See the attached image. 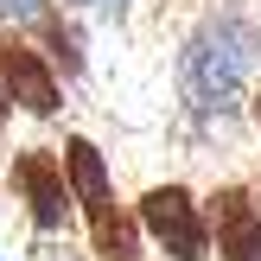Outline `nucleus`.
<instances>
[{
	"mask_svg": "<svg viewBox=\"0 0 261 261\" xmlns=\"http://www.w3.org/2000/svg\"><path fill=\"white\" fill-rule=\"evenodd\" d=\"M58 153H64V172H70V191H76V204H83V217H89V211H102V204H115V185H109V160L96 153V140L70 134Z\"/></svg>",
	"mask_w": 261,
	"mask_h": 261,
	"instance_id": "0eeeda50",
	"label": "nucleus"
},
{
	"mask_svg": "<svg viewBox=\"0 0 261 261\" xmlns=\"http://www.w3.org/2000/svg\"><path fill=\"white\" fill-rule=\"evenodd\" d=\"M83 7H102V13H115V7H127V0H83Z\"/></svg>",
	"mask_w": 261,
	"mask_h": 261,
	"instance_id": "9d476101",
	"label": "nucleus"
},
{
	"mask_svg": "<svg viewBox=\"0 0 261 261\" xmlns=\"http://www.w3.org/2000/svg\"><path fill=\"white\" fill-rule=\"evenodd\" d=\"M249 115H255V127H261V89H255V96H249Z\"/></svg>",
	"mask_w": 261,
	"mask_h": 261,
	"instance_id": "9b49d317",
	"label": "nucleus"
},
{
	"mask_svg": "<svg viewBox=\"0 0 261 261\" xmlns=\"http://www.w3.org/2000/svg\"><path fill=\"white\" fill-rule=\"evenodd\" d=\"M38 38H45V58L51 64H64V76H76L83 70V45H76V32L51 13V19H38Z\"/></svg>",
	"mask_w": 261,
	"mask_h": 261,
	"instance_id": "6e6552de",
	"label": "nucleus"
},
{
	"mask_svg": "<svg viewBox=\"0 0 261 261\" xmlns=\"http://www.w3.org/2000/svg\"><path fill=\"white\" fill-rule=\"evenodd\" d=\"M134 211H140L147 242H153L166 261H204V255L217 249V236H211V211H204V198H191L185 185H147Z\"/></svg>",
	"mask_w": 261,
	"mask_h": 261,
	"instance_id": "f03ea898",
	"label": "nucleus"
},
{
	"mask_svg": "<svg viewBox=\"0 0 261 261\" xmlns=\"http://www.w3.org/2000/svg\"><path fill=\"white\" fill-rule=\"evenodd\" d=\"M7 115H13V102H7V89H0V127H7Z\"/></svg>",
	"mask_w": 261,
	"mask_h": 261,
	"instance_id": "f8f14e48",
	"label": "nucleus"
},
{
	"mask_svg": "<svg viewBox=\"0 0 261 261\" xmlns=\"http://www.w3.org/2000/svg\"><path fill=\"white\" fill-rule=\"evenodd\" d=\"M261 64V25L242 13H211V19L191 25V38L178 45V89L198 115H229L242 102Z\"/></svg>",
	"mask_w": 261,
	"mask_h": 261,
	"instance_id": "f257e3e1",
	"label": "nucleus"
},
{
	"mask_svg": "<svg viewBox=\"0 0 261 261\" xmlns=\"http://www.w3.org/2000/svg\"><path fill=\"white\" fill-rule=\"evenodd\" d=\"M0 19L7 25H38V19H51V0H0Z\"/></svg>",
	"mask_w": 261,
	"mask_h": 261,
	"instance_id": "1a4fd4ad",
	"label": "nucleus"
},
{
	"mask_svg": "<svg viewBox=\"0 0 261 261\" xmlns=\"http://www.w3.org/2000/svg\"><path fill=\"white\" fill-rule=\"evenodd\" d=\"M89 223V249H96V261H140V211H127L121 198L115 204H102V211H89L83 217Z\"/></svg>",
	"mask_w": 261,
	"mask_h": 261,
	"instance_id": "423d86ee",
	"label": "nucleus"
},
{
	"mask_svg": "<svg viewBox=\"0 0 261 261\" xmlns=\"http://www.w3.org/2000/svg\"><path fill=\"white\" fill-rule=\"evenodd\" d=\"M0 89H7L13 109L38 115V121H51V115L64 109V83H58V70H51V58L19 25H0Z\"/></svg>",
	"mask_w": 261,
	"mask_h": 261,
	"instance_id": "20e7f679",
	"label": "nucleus"
},
{
	"mask_svg": "<svg viewBox=\"0 0 261 261\" xmlns=\"http://www.w3.org/2000/svg\"><path fill=\"white\" fill-rule=\"evenodd\" d=\"M204 211H211L217 261H261V204L242 185H217L204 198Z\"/></svg>",
	"mask_w": 261,
	"mask_h": 261,
	"instance_id": "39448f33",
	"label": "nucleus"
},
{
	"mask_svg": "<svg viewBox=\"0 0 261 261\" xmlns=\"http://www.w3.org/2000/svg\"><path fill=\"white\" fill-rule=\"evenodd\" d=\"M13 191H19L25 217H32L38 236H58L76 211V191H70V172H64V153L51 147H19L13 153Z\"/></svg>",
	"mask_w": 261,
	"mask_h": 261,
	"instance_id": "7ed1b4c3",
	"label": "nucleus"
}]
</instances>
